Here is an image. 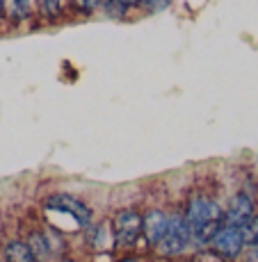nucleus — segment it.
Wrapping results in <instances>:
<instances>
[{
    "instance_id": "20e7f679",
    "label": "nucleus",
    "mask_w": 258,
    "mask_h": 262,
    "mask_svg": "<svg viewBox=\"0 0 258 262\" xmlns=\"http://www.w3.org/2000/svg\"><path fill=\"white\" fill-rule=\"evenodd\" d=\"M142 235V216L137 210H121L114 216V242L121 249H133Z\"/></svg>"
},
{
    "instance_id": "2eb2a0df",
    "label": "nucleus",
    "mask_w": 258,
    "mask_h": 262,
    "mask_svg": "<svg viewBox=\"0 0 258 262\" xmlns=\"http://www.w3.org/2000/svg\"><path fill=\"white\" fill-rule=\"evenodd\" d=\"M117 3H121L124 7H135V5H140V0H117Z\"/></svg>"
},
{
    "instance_id": "9b49d317",
    "label": "nucleus",
    "mask_w": 258,
    "mask_h": 262,
    "mask_svg": "<svg viewBox=\"0 0 258 262\" xmlns=\"http://www.w3.org/2000/svg\"><path fill=\"white\" fill-rule=\"evenodd\" d=\"M64 9V0H42V12L46 18H57Z\"/></svg>"
},
{
    "instance_id": "39448f33",
    "label": "nucleus",
    "mask_w": 258,
    "mask_h": 262,
    "mask_svg": "<svg viewBox=\"0 0 258 262\" xmlns=\"http://www.w3.org/2000/svg\"><path fill=\"white\" fill-rule=\"evenodd\" d=\"M46 208L48 210H55V212H62V214H69L80 228L92 224V208L78 201L75 196H69V194H53L46 199Z\"/></svg>"
},
{
    "instance_id": "f257e3e1",
    "label": "nucleus",
    "mask_w": 258,
    "mask_h": 262,
    "mask_svg": "<svg viewBox=\"0 0 258 262\" xmlns=\"http://www.w3.org/2000/svg\"><path fill=\"white\" fill-rule=\"evenodd\" d=\"M185 219L190 226V239L194 246H210L217 230L224 226V208L215 199L196 194L185 208Z\"/></svg>"
},
{
    "instance_id": "6e6552de",
    "label": "nucleus",
    "mask_w": 258,
    "mask_h": 262,
    "mask_svg": "<svg viewBox=\"0 0 258 262\" xmlns=\"http://www.w3.org/2000/svg\"><path fill=\"white\" fill-rule=\"evenodd\" d=\"M34 0H5V14L12 23H21L30 16Z\"/></svg>"
},
{
    "instance_id": "7ed1b4c3",
    "label": "nucleus",
    "mask_w": 258,
    "mask_h": 262,
    "mask_svg": "<svg viewBox=\"0 0 258 262\" xmlns=\"http://www.w3.org/2000/svg\"><path fill=\"white\" fill-rule=\"evenodd\" d=\"M210 249L215 251V253L220 255V258H240L242 251L247 249L240 226L224 224L220 230H217L215 237H212Z\"/></svg>"
},
{
    "instance_id": "f8f14e48",
    "label": "nucleus",
    "mask_w": 258,
    "mask_h": 262,
    "mask_svg": "<svg viewBox=\"0 0 258 262\" xmlns=\"http://www.w3.org/2000/svg\"><path fill=\"white\" fill-rule=\"evenodd\" d=\"M101 7H105V12H108L112 18H121V16H126V12H128V7H124V5L117 3V0H103Z\"/></svg>"
},
{
    "instance_id": "ddd939ff",
    "label": "nucleus",
    "mask_w": 258,
    "mask_h": 262,
    "mask_svg": "<svg viewBox=\"0 0 258 262\" xmlns=\"http://www.w3.org/2000/svg\"><path fill=\"white\" fill-rule=\"evenodd\" d=\"M142 7L146 9H153V12H158V9H165L167 5H169V0H140Z\"/></svg>"
},
{
    "instance_id": "9d476101",
    "label": "nucleus",
    "mask_w": 258,
    "mask_h": 262,
    "mask_svg": "<svg viewBox=\"0 0 258 262\" xmlns=\"http://www.w3.org/2000/svg\"><path fill=\"white\" fill-rule=\"evenodd\" d=\"M5 258L12 262H32L34 253L30 251L28 242H9V244L5 246Z\"/></svg>"
},
{
    "instance_id": "dca6fc26",
    "label": "nucleus",
    "mask_w": 258,
    "mask_h": 262,
    "mask_svg": "<svg viewBox=\"0 0 258 262\" xmlns=\"http://www.w3.org/2000/svg\"><path fill=\"white\" fill-rule=\"evenodd\" d=\"M3 14H5V0H0V18H3Z\"/></svg>"
},
{
    "instance_id": "1a4fd4ad",
    "label": "nucleus",
    "mask_w": 258,
    "mask_h": 262,
    "mask_svg": "<svg viewBox=\"0 0 258 262\" xmlns=\"http://www.w3.org/2000/svg\"><path fill=\"white\" fill-rule=\"evenodd\" d=\"M28 246L30 251L34 253V260H46V258H53V249H50V242H48V235L46 233H32L28 239Z\"/></svg>"
},
{
    "instance_id": "f03ea898",
    "label": "nucleus",
    "mask_w": 258,
    "mask_h": 262,
    "mask_svg": "<svg viewBox=\"0 0 258 262\" xmlns=\"http://www.w3.org/2000/svg\"><path fill=\"white\" fill-rule=\"evenodd\" d=\"M192 244L190 239V226L188 219H185L183 212L169 214V221H167V230L160 239V244L155 249L160 251V255H181L185 253V249Z\"/></svg>"
},
{
    "instance_id": "423d86ee",
    "label": "nucleus",
    "mask_w": 258,
    "mask_h": 262,
    "mask_svg": "<svg viewBox=\"0 0 258 262\" xmlns=\"http://www.w3.org/2000/svg\"><path fill=\"white\" fill-rule=\"evenodd\" d=\"M251 216H254V199L247 191H237L233 199H231L229 208L224 210V224L242 226Z\"/></svg>"
},
{
    "instance_id": "0eeeda50",
    "label": "nucleus",
    "mask_w": 258,
    "mask_h": 262,
    "mask_svg": "<svg viewBox=\"0 0 258 262\" xmlns=\"http://www.w3.org/2000/svg\"><path fill=\"white\" fill-rule=\"evenodd\" d=\"M167 221L169 214H165L163 210H151L146 216H142V233H144L149 246H158L167 230Z\"/></svg>"
},
{
    "instance_id": "4468645a",
    "label": "nucleus",
    "mask_w": 258,
    "mask_h": 262,
    "mask_svg": "<svg viewBox=\"0 0 258 262\" xmlns=\"http://www.w3.org/2000/svg\"><path fill=\"white\" fill-rule=\"evenodd\" d=\"M78 3L85 12H94V9H98L101 5H103V0H78Z\"/></svg>"
}]
</instances>
